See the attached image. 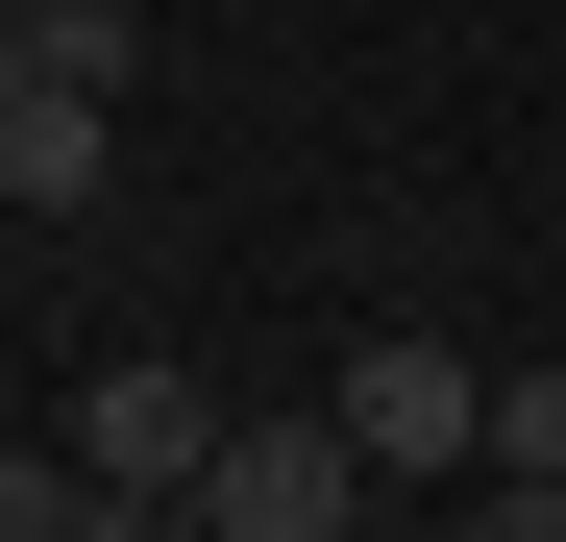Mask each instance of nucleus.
Segmentation results:
<instances>
[{"label": "nucleus", "mask_w": 566, "mask_h": 542, "mask_svg": "<svg viewBox=\"0 0 566 542\" xmlns=\"http://www.w3.org/2000/svg\"><path fill=\"white\" fill-rule=\"evenodd\" d=\"M369 493H395V469H369V444H345V395H321V419H222L172 518H222V542H345Z\"/></svg>", "instance_id": "obj_1"}, {"label": "nucleus", "mask_w": 566, "mask_h": 542, "mask_svg": "<svg viewBox=\"0 0 566 542\" xmlns=\"http://www.w3.org/2000/svg\"><path fill=\"white\" fill-rule=\"evenodd\" d=\"M345 444L369 469H493V371H468L443 321H369L345 345Z\"/></svg>", "instance_id": "obj_2"}, {"label": "nucleus", "mask_w": 566, "mask_h": 542, "mask_svg": "<svg viewBox=\"0 0 566 542\" xmlns=\"http://www.w3.org/2000/svg\"><path fill=\"white\" fill-rule=\"evenodd\" d=\"M198 444H222V419H198V371H99V419H74V469H99L124 518H172V493H198Z\"/></svg>", "instance_id": "obj_3"}, {"label": "nucleus", "mask_w": 566, "mask_h": 542, "mask_svg": "<svg viewBox=\"0 0 566 542\" xmlns=\"http://www.w3.org/2000/svg\"><path fill=\"white\" fill-rule=\"evenodd\" d=\"M493 542H566V371H493Z\"/></svg>", "instance_id": "obj_4"}, {"label": "nucleus", "mask_w": 566, "mask_h": 542, "mask_svg": "<svg viewBox=\"0 0 566 542\" xmlns=\"http://www.w3.org/2000/svg\"><path fill=\"white\" fill-rule=\"evenodd\" d=\"M74 518H124L99 469H0V542H74Z\"/></svg>", "instance_id": "obj_5"}]
</instances>
